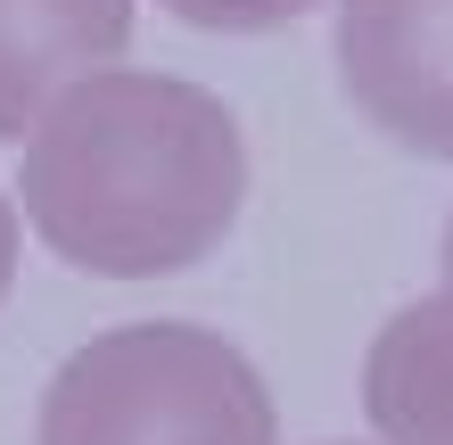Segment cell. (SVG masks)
<instances>
[{
	"instance_id": "8992f818",
	"label": "cell",
	"mask_w": 453,
	"mask_h": 445,
	"mask_svg": "<svg viewBox=\"0 0 453 445\" xmlns=\"http://www.w3.org/2000/svg\"><path fill=\"white\" fill-rule=\"evenodd\" d=\"M181 25H198V34H280V25H297L313 0H165Z\"/></svg>"
},
{
	"instance_id": "6da1fadb",
	"label": "cell",
	"mask_w": 453,
	"mask_h": 445,
	"mask_svg": "<svg viewBox=\"0 0 453 445\" xmlns=\"http://www.w3.org/2000/svg\"><path fill=\"white\" fill-rule=\"evenodd\" d=\"M25 215L74 272L165 280L231 240L248 141L206 83L91 66L25 133Z\"/></svg>"
},
{
	"instance_id": "ba28073f",
	"label": "cell",
	"mask_w": 453,
	"mask_h": 445,
	"mask_svg": "<svg viewBox=\"0 0 453 445\" xmlns=\"http://www.w3.org/2000/svg\"><path fill=\"white\" fill-rule=\"evenodd\" d=\"M445 272H453V223H445Z\"/></svg>"
},
{
	"instance_id": "3957f363",
	"label": "cell",
	"mask_w": 453,
	"mask_h": 445,
	"mask_svg": "<svg viewBox=\"0 0 453 445\" xmlns=\"http://www.w3.org/2000/svg\"><path fill=\"white\" fill-rule=\"evenodd\" d=\"M346 99L412 157H453V0H338Z\"/></svg>"
},
{
	"instance_id": "52a82bcc",
	"label": "cell",
	"mask_w": 453,
	"mask_h": 445,
	"mask_svg": "<svg viewBox=\"0 0 453 445\" xmlns=\"http://www.w3.org/2000/svg\"><path fill=\"white\" fill-rule=\"evenodd\" d=\"M9 280H17V215L0 198V297H9Z\"/></svg>"
},
{
	"instance_id": "277c9868",
	"label": "cell",
	"mask_w": 453,
	"mask_h": 445,
	"mask_svg": "<svg viewBox=\"0 0 453 445\" xmlns=\"http://www.w3.org/2000/svg\"><path fill=\"white\" fill-rule=\"evenodd\" d=\"M132 50V0H0V141H25L34 116L74 74Z\"/></svg>"
},
{
	"instance_id": "7a4b0ae2",
	"label": "cell",
	"mask_w": 453,
	"mask_h": 445,
	"mask_svg": "<svg viewBox=\"0 0 453 445\" xmlns=\"http://www.w3.org/2000/svg\"><path fill=\"white\" fill-rule=\"evenodd\" d=\"M34 445H280V412L223 330L116 322L42 387Z\"/></svg>"
},
{
	"instance_id": "5b68a950",
	"label": "cell",
	"mask_w": 453,
	"mask_h": 445,
	"mask_svg": "<svg viewBox=\"0 0 453 445\" xmlns=\"http://www.w3.org/2000/svg\"><path fill=\"white\" fill-rule=\"evenodd\" d=\"M363 412L388 445H453V272L371 338Z\"/></svg>"
}]
</instances>
